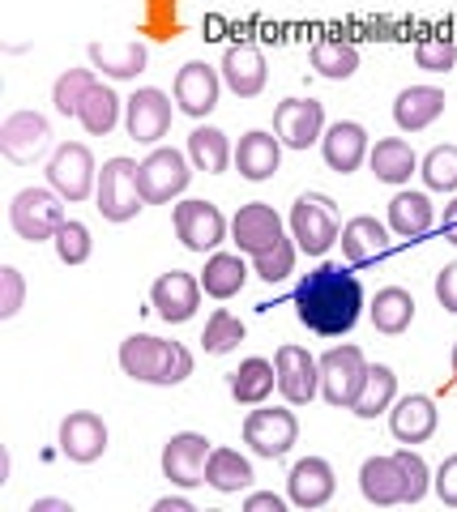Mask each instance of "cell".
<instances>
[{
  "mask_svg": "<svg viewBox=\"0 0 457 512\" xmlns=\"http://www.w3.org/2000/svg\"><path fill=\"white\" fill-rule=\"evenodd\" d=\"M56 188H22L9 205V227L18 231V239L26 244H43V239H56V231L65 227V205H60Z\"/></svg>",
  "mask_w": 457,
  "mask_h": 512,
  "instance_id": "obj_4",
  "label": "cell"
},
{
  "mask_svg": "<svg viewBox=\"0 0 457 512\" xmlns=\"http://www.w3.org/2000/svg\"><path fill=\"white\" fill-rule=\"evenodd\" d=\"M120 94L112 90V86H107V82H94L90 90H86V99H82V107H77V124H82L86 128V133L90 137H107V133H112V128L120 124Z\"/></svg>",
  "mask_w": 457,
  "mask_h": 512,
  "instance_id": "obj_32",
  "label": "cell"
},
{
  "mask_svg": "<svg viewBox=\"0 0 457 512\" xmlns=\"http://www.w3.org/2000/svg\"><path fill=\"white\" fill-rule=\"evenodd\" d=\"M52 146V124L39 111H13V116L0 124V150H5L9 163H35L43 158V150Z\"/></svg>",
  "mask_w": 457,
  "mask_h": 512,
  "instance_id": "obj_14",
  "label": "cell"
},
{
  "mask_svg": "<svg viewBox=\"0 0 457 512\" xmlns=\"http://www.w3.org/2000/svg\"><path fill=\"white\" fill-rule=\"evenodd\" d=\"M35 508H39V512H73L65 500H35Z\"/></svg>",
  "mask_w": 457,
  "mask_h": 512,
  "instance_id": "obj_52",
  "label": "cell"
},
{
  "mask_svg": "<svg viewBox=\"0 0 457 512\" xmlns=\"http://www.w3.org/2000/svg\"><path fill=\"white\" fill-rule=\"evenodd\" d=\"M359 491L364 500L376 508H389V504H402V461L398 453L393 457H368L359 466Z\"/></svg>",
  "mask_w": 457,
  "mask_h": 512,
  "instance_id": "obj_28",
  "label": "cell"
},
{
  "mask_svg": "<svg viewBox=\"0 0 457 512\" xmlns=\"http://www.w3.org/2000/svg\"><path fill=\"white\" fill-rule=\"evenodd\" d=\"M227 389H231V397L240 406H261V402H270V393L278 389V367L270 363V359H244L235 372L227 376Z\"/></svg>",
  "mask_w": 457,
  "mask_h": 512,
  "instance_id": "obj_29",
  "label": "cell"
},
{
  "mask_svg": "<svg viewBox=\"0 0 457 512\" xmlns=\"http://www.w3.org/2000/svg\"><path fill=\"white\" fill-rule=\"evenodd\" d=\"M398 461H402V504H419L432 487V474H428V461L419 453H411V444L398 448Z\"/></svg>",
  "mask_w": 457,
  "mask_h": 512,
  "instance_id": "obj_44",
  "label": "cell"
},
{
  "mask_svg": "<svg viewBox=\"0 0 457 512\" xmlns=\"http://www.w3.org/2000/svg\"><path fill=\"white\" fill-rule=\"evenodd\" d=\"M295 316L321 338H342L364 316V286L351 274V265L321 261L295 286Z\"/></svg>",
  "mask_w": 457,
  "mask_h": 512,
  "instance_id": "obj_1",
  "label": "cell"
},
{
  "mask_svg": "<svg viewBox=\"0 0 457 512\" xmlns=\"http://www.w3.org/2000/svg\"><path fill=\"white\" fill-rule=\"evenodd\" d=\"M445 103L449 99L440 86H406L398 99H393V120H398L402 133H423V128H432L440 120Z\"/></svg>",
  "mask_w": 457,
  "mask_h": 512,
  "instance_id": "obj_25",
  "label": "cell"
},
{
  "mask_svg": "<svg viewBox=\"0 0 457 512\" xmlns=\"http://www.w3.org/2000/svg\"><path fill=\"white\" fill-rule=\"evenodd\" d=\"M210 440L201 431H180L163 444V474L171 487H201L206 483V461H210Z\"/></svg>",
  "mask_w": 457,
  "mask_h": 512,
  "instance_id": "obj_11",
  "label": "cell"
},
{
  "mask_svg": "<svg viewBox=\"0 0 457 512\" xmlns=\"http://www.w3.org/2000/svg\"><path fill=\"white\" fill-rule=\"evenodd\" d=\"M90 86H94V69H65L60 73L56 86H52V103H56L60 116H77V107H82Z\"/></svg>",
  "mask_w": 457,
  "mask_h": 512,
  "instance_id": "obj_41",
  "label": "cell"
},
{
  "mask_svg": "<svg viewBox=\"0 0 457 512\" xmlns=\"http://www.w3.org/2000/svg\"><path fill=\"white\" fill-rule=\"evenodd\" d=\"M154 508H159V512H193V504L180 500V495H167V500H159Z\"/></svg>",
  "mask_w": 457,
  "mask_h": 512,
  "instance_id": "obj_51",
  "label": "cell"
},
{
  "mask_svg": "<svg viewBox=\"0 0 457 512\" xmlns=\"http://www.w3.org/2000/svg\"><path fill=\"white\" fill-rule=\"evenodd\" d=\"M282 235H287L282 231V218H278L274 205H265V201H248L231 218V244L240 252H248V256L270 252Z\"/></svg>",
  "mask_w": 457,
  "mask_h": 512,
  "instance_id": "obj_12",
  "label": "cell"
},
{
  "mask_svg": "<svg viewBox=\"0 0 457 512\" xmlns=\"http://www.w3.org/2000/svg\"><path fill=\"white\" fill-rule=\"evenodd\" d=\"M368 167L381 184H406L411 175L419 171V158L411 150V141L402 137H381L376 146L368 150Z\"/></svg>",
  "mask_w": 457,
  "mask_h": 512,
  "instance_id": "obj_30",
  "label": "cell"
},
{
  "mask_svg": "<svg viewBox=\"0 0 457 512\" xmlns=\"http://www.w3.org/2000/svg\"><path fill=\"white\" fill-rule=\"evenodd\" d=\"M120 367L141 384H180L193 376V355L184 342H167L154 333H133L120 342Z\"/></svg>",
  "mask_w": 457,
  "mask_h": 512,
  "instance_id": "obj_2",
  "label": "cell"
},
{
  "mask_svg": "<svg viewBox=\"0 0 457 512\" xmlns=\"http://www.w3.org/2000/svg\"><path fill=\"white\" fill-rule=\"evenodd\" d=\"M291 235L299 252L308 256H325L329 248L338 244V205L325 197V192H304V197H295L291 205Z\"/></svg>",
  "mask_w": 457,
  "mask_h": 512,
  "instance_id": "obj_5",
  "label": "cell"
},
{
  "mask_svg": "<svg viewBox=\"0 0 457 512\" xmlns=\"http://www.w3.org/2000/svg\"><path fill=\"white\" fill-rule=\"evenodd\" d=\"M338 244H342V261L351 269L355 265H372V261H381V256L389 252V227L381 218H372V214H359V218H351L342 227Z\"/></svg>",
  "mask_w": 457,
  "mask_h": 512,
  "instance_id": "obj_24",
  "label": "cell"
},
{
  "mask_svg": "<svg viewBox=\"0 0 457 512\" xmlns=\"http://www.w3.org/2000/svg\"><path fill=\"white\" fill-rule=\"evenodd\" d=\"M287 491H291L295 508H321V504H329V500H334V491H338L334 466H329L325 457L295 461L291 474H287Z\"/></svg>",
  "mask_w": 457,
  "mask_h": 512,
  "instance_id": "obj_22",
  "label": "cell"
},
{
  "mask_svg": "<svg viewBox=\"0 0 457 512\" xmlns=\"http://www.w3.org/2000/svg\"><path fill=\"white\" fill-rule=\"evenodd\" d=\"M124 128L129 137L141 141V146H159V141L171 133V99L163 90H137L129 103H124Z\"/></svg>",
  "mask_w": 457,
  "mask_h": 512,
  "instance_id": "obj_15",
  "label": "cell"
},
{
  "mask_svg": "<svg viewBox=\"0 0 457 512\" xmlns=\"http://www.w3.org/2000/svg\"><path fill=\"white\" fill-rule=\"evenodd\" d=\"M436 299H440L445 312H457V261L436 274Z\"/></svg>",
  "mask_w": 457,
  "mask_h": 512,
  "instance_id": "obj_48",
  "label": "cell"
},
{
  "mask_svg": "<svg viewBox=\"0 0 457 512\" xmlns=\"http://www.w3.org/2000/svg\"><path fill=\"white\" fill-rule=\"evenodd\" d=\"M440 235H445L449 244L457 248V197L445 205V214H440Z\"/></svg>",
  "mask_w": 457,
  "mask_h": 512,
  "instance_id": "obj_50",
  "label": "cell"
},
{
  "mask_svg": "<svg viewBox=\"0 0 457 512\" xmlns=\"http://www.w3.org/2000/svg\"><path fill=\"white\" fill-rule=\"evenodd\" d=\"M218 73H223V86L231 94H240V99H257L265 82H270V64H265V52L257 43H231L223 52Z\"/></svg>",
  "mask_w": 457,
  "mask_h": 512,
  "instance_id": "obj_17",
  "label": "cell"
},
{
  "mask_svg": "<svg viewBox=\"0 0 457 512\" xmlns=\"http://www.w3.org/2000/svg\"><path fill=\"white\" fill-rule=\"evenodd\" d=\"M90 64L107 77H116V82H124V77H137L141 69H146V43H90Z\"/></svg>",
  "mask_w": 457,
  "mask_h": 512,
  "instance_id": "obj_35",
  "label": "cell"
},
{
  "mask_svg": "<svg viewBox=\"0 0 457 512\" xmlns=\"http://www.w3.org/2000/svg\"><path fill=\"white\" fill-rule=\"evenodd\" d=\"M22 295H26L22 274L13 265H5V269H0V320H9V316L22 312Z\"/></svg>",
  "mask_w": 457,
  "mask_h": 512,
  "instance_id": "obj_46",
  "label": "cell"
},
{
  "mask_svg": "<svg viewBox=\"0 0 457 512\" xmlns=\"http://www.w3.org/2000/svg\"><path fill=\"white\" fill-rule=\"evenodd\" d=\"M453 372H457V346H453Z\"/></svg>",
  "mask_w": 457,
  "mask_h": 512,
  "instance_id": "obj_53",
  "label": "cell"
},
{
  "mask_svg": "<svg viewBox=\"0 0 457 512\" xmlns=\"http://www.w3.org/2000/svg\"><path fill=\"white\" fill-rule=\"evenodd\" d=\"M393 402H398V376H393V367L368 363V380H364V389H359L351 414H359V419H376V414L389 410Z\"/></svg>",
  "mask_w": 457,
  "mask_h": 512,
  "instance_id": "obj_36",
  "label": "cell"
},
{
  "mask_svg": "<svg viewBox=\"0 0 457 512\" xmlns=\"http://www.w3.org/2000/svg\"><path fill=\"white\" fill-rule=\"evenodd\" d=\"M372 325L389 333V338H398V333L411 329V320H415V295L411 291H402V286H381L372 299Z\"/></svg>",
  "mask_w": 457,
  "mask_h": 512,
  "instance_id": "obj_34",
  "label": "cell"
},
{
  "mask_svg": "<svg viewBox=\"0 0 457 512\" xmlns=\"http://www.w3.org/2000/svg\"><path fill=\"white\" fill-rule=\"evenodd\" d=\"M419 175L432 192H457V146H432L419 158Z\"/></svg>",
  "mask_w": 457,
  "mask_h": 512,
  "instance_id": "obj_39",
  "label": "cell"
},
{
  "mask_svg": "<svg viewBox=\"0 0 457 512\" xmlns=\"http://www.w3.org/2000/svg\"><path fill=\"white\" fill-rule=\"evenodd\" d=\"M206 483L214 491H244L252 487V466H248V457L244 453H235V448H214L210 461H206Z\"/></svg>",
  "mask_w": 457,
  "mask_h": 512,
  "instance_id": "obj_37",
  "label": "cell"
},
{
  "mask_svg": "<svg viewBox=\"0 0 457 512\" xmlns=\"http://www.w3.org/2000/svg\"><path fill=\"white\" fill-rule=\"evenodd\" d=\"M137 180H141V197H146V205H167L171 197H180V192L188 188V180H193V171H188V158L180 150H154L141 158L137 167Z\"/></svg>",
  "mask_w": 457,
  "mask_h": 512,
  "instance_id": "obj_10",
  "label": "cell"
},
{
  "mask_svg": "<svg viewBox=\"0 0 457 512\" xmlns=\"http://www.w3.org/2000/svg\"><path fill=\"white\" fill-rule=\"evenodd\" d=\"M171 222H176V235L188 252H214L231 235V222L214 201H180L171 210Z\"/></svg>",
  "mask_w": 457,
  "mask_h": 512,
  "instance_id": "obj_9",
  "label": "cell"
},
{
  "mask_svg": "<svg viewBox=\"0 0 457 512\" xmlns=\"http://www.w3.org/2000/svg\"><path fill=\"white\" fill-rule=\"evenodd\" d=\"M90 252H94L90 227L86 222H77V218H65V227L56 231V256L65 265H82V261H90Z\"/></svg>",
  "mask_w": 457,
  "mask_h": 512,
  "instance_id": "obj_43",
  "label": "cell"
},
{
  "mask_svg": "<svg viewBox=\"0 0 457 512\" xmlns=\"http://www.w3.org/2000/svg\"><path fill=\"white\" fill-rule=\"evenodd\" d=\"M368 128L359 124V120H338V124H329L325 128V137H321V154H325V163L329 171H338V175H351L368 163Z\"/></svg>",
  "mask_w": 457,
  "mask_h": 512,
  "instance_id": "obj_21",
  "label": "cell"
},
{
  "mask_svg": "<svg viewBox=\"0 0 457 512\" xmlns=\"http://www.w3.org/2000/svg\"><path fill=\"white\" fill-rule=\"evenodd\" d=\"M274 367H278V393L291 406H308L321 393V359H312L304 346H278Z\"/></svg>",
  "mask_w": 457,
  "mask_h": 512,
  "instance_id": "obj_13",
  "label": "cell"
},
{
  "mask_svg": "<svg viewBox=\"0 0 457 512\" xmlns=\"http://www.w3.org/2000/svg\"><path fill=\"white\" fill-rule=\"evenodd\" d=\"M188 158H193L197 171L223 175V171L235 163V150H231V141H227L223 128L201 124V128H193V133H188Z\"/></svg>",
  "mask_w": 457,
  "mask_h": 512,
  "instance_id": "obj_33",
  "label": "cell"
},
{
  "mask_svg": "<svg viewBox=\"0 0 457 512\" xmlns=\"http://www.w3.org/2000/svg\"><path fill=\"white\" fill-rule=\"evenodd\" d=\"M432 227H436V210H432L428 192H398L389 201V231L406 239V244H419Z\"/></svg>",
  "mask_w": 457,
  "mask_h": 512,
  "instance_id": "obj_27",
  "label": "cell"
},
{
  "mask_svg": "<svg viewBox=\"0 0 457 512\" xmlns=\"http://www.w3.org/2000/svg\"><path fill=\"white\" fill-rule=\"evenodd\" d=\"M282 163V141L278 133H265V128H252V133L240 137V146H235V167H240L244 180L261 184L270 180Z\"/></svg>",
  "mask_w": 457,
  "mask_h": 512,
  "instance_id": "obj_26",
  "label": "cell"
},
{
  "mask_svg": "<svg viewBox=\"0 0 457 512\" xmlns=\"http://www.w3.org/2000/svg\"><path fill=\"white\" fill-rule=\"evenodd\" d=\"M244 508L248 512H282L287 504H282V495H274V491H252L244 500Z\"/></svg>",
  "mask_w": 457,
  "mask_h": 512,
  "instance_id": "obj_49",
  "label": "cell"
},
{
  "mask_svg": "<svg viewBox=\"0 0 457 512\" xmlns=\"http://www.w3.org/2000/svg\"><path fill=\"white\" fill-rule=\"evenodd\" d=\"M60 453L77 466H90L107 453V423L94 410H73L65 423H60Z\"/></svg>",
  "mask_w": 457,
  "mask_h": 512,
  "instance_id": "obj_20",
  "label": "cell"
},
{
  "mask_svg": "<svg viewBox=\"0 0 457 512\" xmlns=\"http://www.w3.org/2000/svg\"><path fill=\"white\" fill-rule=\"evenodd\" d=\"M295 440H299V423H295V414L282 410V406L261 402V410H252L244 419V444L257 457H270V461L287 457L295 448Z\"/></svg>",
  "mask_w": 457,
  "mask_h": 512,
  "instance_id": "obj_7",
  "label": "cell"
},
{
  "mask_svg": "<svg viewBox=\"0 0 457 512\" xmlns=\"http://www.w3.org/2000/svg\"><path fill=\"white\" fill-rule=\"evenodd\" d=\"M415 64L423 73H449L457 64V43L445 35V39H419L415 43Z\"/></svg>",
  "mask_w": 457,
  "mask_h": 512,
  "instance_id": "obj_45",
  "label": "cell"
},
{
  "mask_svg": "<svg viewBox=\"0 0 457 512\" xmlns=\"http://www.w3.org/2000/svg\"><path fill=\"white\" fill-rule=\"evenodd\" d=\"M274 133L282 146L308 150L312 141L325 137V107L317 99H287L274 107Z\"/></svg>",
  "mask_w": 457,
  "mask_h": 512,
  "instance_id": "obj_16",
  "label": "cell"
},
{
  "mask_svg": "<svg viewBox=\"0 0 457 512\" xmlns=\"http://www.w3.org/2000/svg\"><path fill=\"white\" fill-rule=\"evenodd\" d=\"M368 380V359L359 346H334L321 355V397L338 410H351Z\"/></svg>",
  "mask_w": 457,
  "mask_h": 512,
  "instance_id": "obj_6",
  "label": "cell"
},
{
  "mask_svg": "<svg viewBox=\"0 0 457 512\" xmlns=\"http://www.w3.org/2000/svg\"><path fill=\"white\" fill-rule=\"evenodd\" d=\"M436 423H440V414H436V402H432L428 393H406L389 410V431H393V440H398V444H423V440H432Z\"/></svg>",
  "mask_w": 457,
  "mask_h": 512,
  "instance_id": "obj_23",
  "label": "cell"
},
{
  "mask_svg": "<svg viewBox=\"0 0 457 512\" xmlns=\"http://www.w3.org/2000/svg\"><path fill=\"white\" fill-rule=\"evenodd\" d=\"M295 252H299L295 235H282L270 252L252 256V269H257L261 282H282V278H291V269H295Z\"/></svg>",
  "mask_w": 457,
  "mask_h": 512,
  "instance_id": "obj_42",
  "label": "cell"
},
{
  "mask_svg": "<svg viewBox=\"0 0 457 512\" xmlns=\"http://www.w3.org/2000/svg\"><path fill=\"white\" fill-rule=\"evenodd\" d=\"M47 184H52L65 201H86L94 188H99V167H94V154L82 141H65L56 146L52 163H47Z\"/></svg>",
  "mask_w": 457,
  "mask_h": 512,
  "instance_id": "obj_8",
  "label": "cell"
},
{
  "mask_svg": "<svg viewBox=\"0 0 457 512\" xmlns=\"http://www.w3.org/2000/svg\"><path fill=\"white\" fill-rule=\"evenodd\" d=\"M308 64L321 77H329V82H346V77L359 69V47L355 43H342V39H321V43H312Z\"/></svg>",
  "mask_w": 457,
  "mask_h": 512,
  "instance_id": "obj_38",
  "label": "cell"
},
{
  "mask_svg": "<svg viewBox=\"0 0 457 512\" xmlns=\"http://www.w3.org/2000/svg\"><path fill=\"white\" fill-rule=\"evenodd\" d=\"M244 342V325L240 316H231L227 308H218L210 320H206V333H201V346H206V355H227Z\"/></svg>",
  "mask_w": 457,
  "mask_h": 512,
  "instance_id": "obj_40",
  "label": "cell"
},
{
  "mask_svg": "<svg viewBox=\"0 0 457 512\" xmlns=\"http://www.w3.org/2000/svg\"><path fill=\"white\" fill-rule=\"evenodd\" d=\"M248 282V265L240 252H210L206 269H201V291L210 299H235Z\"/></svg>",
  "mask_w": 457,
  "mask_h": 512,
  "instance_id": "obj_31",
  "label": "cell"
},
{
  "mask_svg": "<svg viewBox=\"0 0 457 512\" xmlns=\"http://www.w3.org/2000/svg\"><path fill=\"white\" fill-rule=\"evenodd\" d=\"M133 158H107L99 171V188H94V205L107 222H129L146 210V197H141V180H137Z\"/></svg>",
  "mask_w": 457,
  "mask_h": 512,
  "instance_id": "obj_3",
  "label": "cell"
},
{
  "mask_svg": "<svg viewBox=\"0 0 457 512\" xmlns=\"http://www.w3.org/2000/svg\"><path fill=\"white\" fill-rule=\"evenodd\" d=\"M432 487H436V495H440V504L457 508V453L440 461V470H436V483H432Z\"/></svg>",
  "mask_w": 457,
  "mask_h": 512,
  "instance_id": "obj_47",
  "label": "cell"
},
{
  "mask_svg": "<svg viewBox=\"0 0 457 512\" xmlns=\"http://www.w3.org/2000/svg\"><path fill=\"white\" fill-rule=\"evenodd\" d=\"M150 303L159 308L167 325H184V320H193L201 308V278L184 274V269H171V274H163L150 286Z\"/></svg>",
  "mask_w": 457,
  "mask_h": 512,
  "instance_id": "obj_19",
  "label": "cell"
},
{
  "mask_svg": "<svg viewBox=\"0 0 457 512\" xmlns=\"http://www.w3.org/2000/svg\"><path fill=\"white\" fill-rule=\"evenodd\" d=\"M171 94H176V107L184 111V116H210V111L218 107V94H223V73L210 69V64H184V69L176 73V86H171Z\"/></svg>",
  "mask_w": 457,
  "mask_h": 512,
  "instance_id": "obj_18",
  "label": "cell"
}]
</instances>
